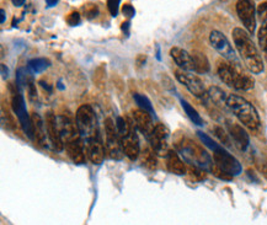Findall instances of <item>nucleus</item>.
Wrapping results in <instances>:
<instances>
[{"instance_id":"f257e3e1","label":"nucleus","mask_w":267,"mask_h":225,"mask_svg":"<svg viewBox=\"0 0 267 225\" xmlns=\"http://www.w3.org/2000/svg\"><path fill=\"white\" fill-rule=\"evenodd\" d=\"M233 41L235 48L244 64L252 74H260L263 72V60L259 49L251 40L250 34L240 27H235L233 30Z\"/></svg>"},{"instance_id":"f03ea898","label":"nucleus","mask_w":267,"mask_h":225,"mask_svg":"<svg viewBox=\"0 0 267 225\" xmlns=\"http://www.w3.org/2000/svg\"><path fill=\"white\" fill-rule=\"evenodd\" d=\"M197 136H198V138L201 139L203 145H206V147L213 153V162L217 166H218L220 170L225 172V174L229 175L230 177L239 176V175L242 174L243 172L242 164L239 163V160H238L237 157L231 155V154L229 153L223 145H220L219 143L214 142L210 136L201 132V131L197 132Z\"/></svg>"},{"instance_id":"7ed1b4c3","label":"nucleus","mask_w":267,"mask_h":225,"mask_svg":"<svg viewBox=\"0 0 267 225\" xmlns=\"http://www.w3.org/2000/svg\"><path fill=\"white\" fill-rule=\"evenodd\" d=\"M228 107L234 116L240 121V123L245 125L252 132H257L261 128V119L259 112L255 109L254 105L250 104L246 99L237 93L228 95Z\"/></svg>"},{"instance_id":"20e7f679","label":"nucleus","mask_w":267,"mask_h":225,"mask_svg":"<svg viewBox=\"0 0 267 225\" xmlns=\"http://www.w3.org/2000/svg\"><path fill=\"white\" fill-rule=\"evenodd\" d=\"M218 77L225 85L238 91H248L255 85L250 75L245 74L240 66L231 62H222L218 66Z\"/></svg>"},{"instance_id":"39448f33","label":"nucleus","mask_w":267,"mask_h":225,"mask_svg":"<svg viewBox=\"0 0 267 225\" xmlns=\"http://www.w3.org/2000/svg\"><path fill=\"white\" fill-rule=\"evenodd\" d=\"M176 149L180 155L184 157V160L190 165L201 168L203 170L210 171L213 168L214 162L207 151L203 149L201 145L194 143L190 138H182L176 143Z\"/></svg>"},{"instance_id":"423d86ee","label":"nucleus","mask_w":267,"mask_h":225,"mask_svg":"<svg viewBox=\"0 0 267 225\" xmlns=\"http://www.w3.org/2000/svg\"><path fill=\"white\" fill-rule=\"evenodd\" d=\"M116 125L120 134L124 155L130 160L138 159V156L141 155V144H139L137 132H136L137 128L133 119H129L128 117H117Z\"/></svg>"},{"instance_id":"0eeeda50","label":"nucleus","mask_w":267,"mask_h":225,"mask_svg":"<svg viewBox=\"0 0 267 225\" xmlns=\"http://www.w3.org/2000/svg\"><path fill=\"white\" fill-rule=\"evenodd\" d=\"M75 122L79 128L83 142H88V140L100 136L96 115L90 105H83L78 109L77 113H75Z\"/></svg>"},{"instance_id":"6e6552de","label":"nucleus","mask_w":267,"mask_h":225,"mask_svg":"<svg viewBox=\"0 0 267 225\" xmlns=\"http://www.w3.org/2000/svg\"><path fill=\"white\" fill-rule=\"evenodd\" d=\"M11 93V107L19 119V123L21 124L22 130L26 136L32 139V124H31V117L28 116L27 110H26V104L24 95L21 93V89L19 86H9Z\"/></svg>"},{"instance_id":"1a4fd4ad","label":"nucleus","mask_w":267,"mask_h":225,"mask_svg":"<svg viewBox=\"0 0 267 225\" xmlns=\"http://www.w3.org/2000/svg\"><path fill=\"white\" fill-rule=\"evenodd\" d=\"M105 136L106 143L105 147L107 153L111 159L121 160L123 157V148H122V143L120 134H118L117 125L111 118H107L105 121Z\"/></svg>"},{"instance_id":"9d476101","label":"nucleus","mask_w":267,"mask_h":225,"mask_svg":"<svg viewBox=\"0 0 267 225\" xmlns=\"http://www.w3.org/2000/svg\"><path fill=\"white\" fill-rule=\"evenodd\" d=\"M175 78L178 79L180 84H182L196 98H205L206 93H207L203 81L192 72L179 68L175 72Z\"/></svg>"},{"instance_id":"9b49d317","label":"nucleus","mask_w":267,"mask_h":225,"mask_svg":"<svg viewBox=\"0 0 267 225\" xmlns=\"http://www.w3.org/2000/svg\"><path fill=\"white\" fill-rule=\"evenodd\" d=\"M237 14L240 21L245 26L246 31L250 35L255 34L256 30V9L252 0H238Z\"/></svg>"},{"instance_id":"f8f14e48","label":"nucleus","mask_w":267,"mask_h":225,"mask_svg":"<svg viewBox=\"0 0 267 225\" xmlns=\"http://www.w3.org/2000/svg\"><path fill=\"white\" fill-rule=\"evenodd\" d=\"M210 42L211 46L213 47V48L216 49L223 58H225L228 62L239 64V59H238V55L235 53L234 48L231 47L228 39L222 34V32L217 30L212 31L210 35Z\"/></svg>"},{"instance_id":"ddd939ff","label":"nucleus","mask_w":267,"mask_h":225,"mask_svg":"<svg viewBox=\"0 0 267 225\" xmlns=\"http://www.w3.org/2000/svg\"><path fill=\"white\" fill-rule=\"evenodd\" d=\"M168 139H169V131L164 124H156L152 134L148 137L150 148L153 149L156 155L160 156H165L169 151Z\"/></svg>"},{"instance_id":"4468645a","label":"nucleus","mask_w":267,"mask_h":225,"mask_svg":"<svg viewBox=\"0 0 267 225\" xmlns=\"http://www.w3.org/2000/svg\"><path fill=\"white\" fill-rule=\"evenodd\" d=\"M46 130H47V136L52 148L58 153H62L64 150V143H63L62 136H60L59 127H58L57 116L53 112H48L45 118Z\"/></svg>"},{"instance_id":"2eb2a0df","label":"nucleus","mask_w":267,"mask_h":225,"mask_svg":"<svg viewBox=\"0 0 267 225\" xmlns=\"http://www.w3.org/2000/svg\"><path fill=\"white\" fill-rule=\"evenodd\" d=\"M57 121H58V127H59L60 136H62L63 143H64V144L74 142V140L81 139L77 122H74L71 117L64 115L57 116Z\"/></svg>"},{"instance_id":"dca6fc26","label":"nucleus","mask_w":267,"mask_h":225,"mask_svg":"<svg viewBox=\"0 0 267 225\" xmlns=\"http://www.w3.org/2000/svg\"><path fill=\"white\" fill-rule=\"evenodd\" d=\"M227 132L231 140L234 142V145L239 149V150L245 151L246 149L249 148V145H250V138H249V134L246 133V131L244 130L242 125L228 121Z\"/></svg>"},{"instance_id":"f3484780","label":"nucleus","mask_w":267,"mask_h":225,"mask_svg":"<svg viewBox=\"0 0 267 225\" xmlns=\"http://www.w3.org/2000/svg\"><path fill=\"white\" fill-rule=\"evenodd\" d=\"M132 119L135 122L137 131H139L143 136H146L147 138L152 134L154 128H155V125L153 123V116L142 109L133 111Z\"/></svg>"},{"instance_id":"a211bd4d","label":"nucleus","mask_w":267,"mask_h":225,"mask_svg":"<svg viewBox=\"0 0 267 225\" xmlns=\"http://www.w3.org/2000/svg\"><path fill=\"white\" fill-rule=\"evenodd\" d=\"M86 153H88L89 160L94 165H100L105 159V145L103 144L100 136L85 142Z\"/></svg>"},{"instance_id":"6ab92c4d","label":"nucleus","mask_w":267,"mask_h":225,"mask_svg":"<svg viewBox=\"0 0 267 225\" xmlns=\"http://www.w3.org/2000/svg\"><path fill=\"white\" fill-rule=\"evenodd\" d=\"M31 124H32V139L41 148H47V130L46 123L39 113L31 115Z\"/></svg>"},{"instance_id":"aec40b11","label":"nucleus","mask_w":267,"mask_h":225,"mask_svg":"<svg viewBox=\"0 0 267 225\" xmlns=\"http://www.w3.org/2000/svg\"><path fill=\"white\" fill-rule=\"evenodd\" d=\"M83 139H79L64 144L66 155L69 156V159H71L72 162L77 164V165L85 163L86 156H88L85 144H83Z\"/></svg>"},{"instance_id":"412c9836","label":"nucleus","mask_w":267,"mask_h":225,"mask_svg":"<svg viewBox=\"0 0 267 225\" xmlns=\"http://www.w3.org/2000/svg\"><path fill=\"white\" fill-rule=\"evenodd\" d=\"M170 55L180 69L194 72L192 54L188 53L184 48H181V47H173L170 49Z\"/></svg>"},{"instance_id":"4be33fe9","label":"nucleus","mask_w":267,"mask_h":225,"mask_svg":"<svg viewBox=\"0 0 267 225\" xmlns=\"http://www.w3.org/2000/svg\"><path fill=\"white\" fill-rule=\"evenodd\" d=\"M165 159H166L168 170H169L171 174L179 175V176L187 174V166L180 159L179 154L176 153L175 150L168 151V154L165 155Z\"/></svg>"},{"instance_id":"5701e85b","label":"nucleus","mask_w":267,"mask_h":225,"mask_svg":"<svg viewBox=\"0 0 267 225\" xmlns=\"http://www.w3.org/2000/svg\"><path fill=\"white\" fill-rule=\"evenodd\" d=\"M206 98L210 100L216 109L229 110L228 107V95L222 89L217 86H212L208 89Z\"/></svg>"},{"instance_id":"b1692460","label":"nucleus","mask_w":267,"mask_h":225,"mask_svg":"<svg viewBox=\"0 0 267 225\" xmlns=\"http://www.w3.org/2000/svg\"><path fill=\"white\" fill-rule=\"evenodd\" d=\"M192 59H193V66H194V72L198 73V74H205L208 73L211 69L210 62H208L207 57L201 52H193L192 53Z\"/></svg>"},{"instance_id":"393cba45","label":"nucleus","mask_w":267,"mask_h":225,"mask_svg":"<svg viewBox=\"0 0 267 225\" xmlns=\"http://www.w3.org/2000/svg\"><path fill=\"white\" fill-rule=\"evenodd\" d=\"M28 70L34 74H41L51 67V62L46 58H35L28 62Z\"/></svg>"},{"instance_id":"a878e982","label":"nucleus","mask_w":267,"mask_h":225,"mask_svg":"<svg viewBox=\"0 0 267 225\" xmlns=\"http://www.w3.org/2000/svg\"><path fill=\"white\" fill-rule=\"evenodd\" d=\"M180 101H181V106H182V109H184L185 113H186L188 118L192 121V123H194L196 125H203V119H202V117L199 116V113L197 112V111L194 110L187 101H185L184 99H181Z\"/></svg>"},{"instance_id":"bb28decb","label":"nucleus","mask_w":267,"mask_h":225,"mask_svg":"<svg viewBox=\"0 0 267 225\" xmlns=\"http://www.w3.org/2000/svg\"><path fill=\"white\" fill-rule=\"evenodd\" d=\"M142 164L149 170H155L158 168V160H156V154L154 153L153 149H146L142 153Z\"/></svg>"},{"instance_id":"cd10ccee","label":"nucleus","mask_w":267,"mask_h":225,"mask_svg":"<svg viewBox=\"0 0 267 225\" xmlns=\"http://www.w3.org/2000/svg\"><path fill=\"white\" fill-rule=\"evenodd\" d=\"M133 99H135L136 104L138 105L139 109L147 111V112H149L152 116H155V111H154L152 102H150V100L147 98V96L142 95V93H135V95H133Z\"/></svg>"},{"instance_id":"c85d7f7f","label":"nucleus","mask_w":267,"mask_h":225,"mask_svg":"<svg viewBox=\"0 0 267 225\" xmlns=\"http://www.w3.org/2000/svg\"><path fill=\"white\" fill-rule=\"evenodd\" d=\"M257 39H259L260 48L261 51H262L265 60L267 62V20L262 22V26H261L259 34H257Z\"/></svg>"},{"instance_id":"c756f323","label":"nucleus","mask_w":267,"mask_h":225,"mask_svg":"<svg viewBox=\"0 0 267 225\" xmlns=\"http://www.w3.org/2000/svg\"><path fill=\"white\" fill-rule=\"evenodd\" d=\"M213 132L214 134H216L217 138L219 139V142H222L223 145H225V147H230L231 143H230V138H229L228 132H225L223 128L218 127V125L213 128Z\"/></svg>"},{"instance_id":"7c9ffc66","label":"nucleus","mask_w":267,"mask_h":225,"mask_svg":"<svg viewBox=\"0 0 267 225\" xmlns=\"http://www.w3.org/2000/svg\"><path fill=\"white\" fill-rule=\"evenodd\" d=\"M84 13H85V15L88 19H92V17H96L97 14H98V9L96 5H92V4H89L86 5L85 8H84Z\"/></svg>"},{"instance_id":"2f4dec72","label":"nucleus","mask_w":267,"mask_h":225,"mask_svg":"<svg viewBox=\"0 0 267 225\" xmlns=\"http://www.w3.org/2000/svg\"><path fill=\"white\" fill-rule=\"evenodd\" d=\"M256 14L259 16L261 21H266L267 20V3H261V4L256 9Z\"/></svg>"},{"instance_id":"473e14b6","label":"nucleus","mask_w":267,"mask_h":225,"mask_svg":"<svg viewBox=\"0 0 267 225\" xmlns=\"http://www.w3.org/2000/svg\"><path fill=\"white\" fill-rule=\"evenodd\" d=\"M121 0H107V5H109V10L112 16H117L118 7H120Z\"/></svg>"},{"instance_id":"72a5a7b5","label":"nucleus","mask_w":267,"mask_h":225,"mask_svg":"<svg viewBox=\"0 0 267 225\" xmlns=\"http://www.w3.org/2000/svg\"><path fill=\"white\" fill-rule=\"evenodd\" d=\"M66 22L71 26H77L80 23V15L78 13H72L71 15L66 17Z\"/></svg>"},{"instance_id":"f704fd0d","label":"nucleus","mask_w":267,"mask_h":225,"mask_svg":"<svg viewBox=\"0 0 267 225\" xmlns=\"http://www.w3.org/2000/svg\"><path fill=\"white\" fill-rule=\"evenodd\" d=\"M122 13H123V15L127 16V17H133L136 15L135 8H133L132 5H129V4L123 5V8H122Z\"/></svg>"},{"instance_id":"c9c22d12","label":"nucleus","mask_w":267,"mask_h":225,"mask_svg":"<svg viewBox=\"0 0 267 225\" xmlns=\"http://www.w3.org/2000/svg\"><path fill=\"white\" fill-rule=\"evenodd\" d=\"M8 73H9V70L7 67H5V64H2V74H3V78L4 79H7L8 78Z\"/></svg>"},{"instance_id":"e433bc0d","label":"nucleus","mask_w":267,"mask_h":225,"mask_svg":"<svg viewBox=\"0 0 267 225\" xmlns=\"http://www.w3.org/2000/svg\"><path fill=\"white\" fill-rule=\"evenodd\" d=\"M11 2H13V4L15 5V7H22V5L25 4V0H11Z\"/></svg>"},{"instance_id":"4c0bfd02","label":"nucleus","mask_w":267,"mask_h":225,"mask_svg":"<svg viewBox=\"0 0 267 225\" xmlns=\"http://www.w3.org/2000/svg\"><path fill=\"white\" fill-rule=\"evenodd\" d=\"M58 3V0H46V4H47V7L52 8V7H56Z\"/></svg>"},{"instance_id":"58836bf2","label":"nucleus","mask_w":267,"mask_h":225,"mask_svg":"<svg viewBox=\"0 0 267 225\" xmlns=\"http://www.w3.org/2000/svg\"><path fill=\"white\" fill-rule=\"evenodd\" d=\"M261 172H262L263 176H265L266 179H267V164H265V165L261 166Z\"/></svg>"},{"instance_id":"ea45409f","label":"nucleus","mask_w":267,"mask_h":225,"mask_svg":"<svg viewBox=\"0 0 267 225\" xmlns=\"http://www.w3.org/2000/svg\"><path fill=\"white\" fill-rule=\"evenodd\" d=\"M0 14H2V23H4L5 22V10H3L2 9Z\"/></svg>"}]
</instances>
